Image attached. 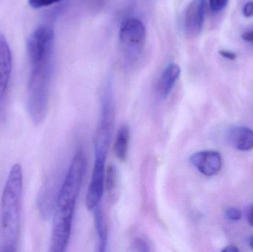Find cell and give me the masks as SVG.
I'll return each instance as SVG.
<instances>
[{
	"label": "cell",
	"mask_w": 253,
	"mask_h": 252,
	"mask_svg": "<svg viewBox=\"0 0 253 252\" xmlns=\"http://www.w3.org/2000/svg\"><path fill=\"white\" fill-rule=\"evenodd\" d=\"M229 0H210V6L213 12H220L225 8Z\"/></svg>",
	"instance_id": "cell-16"
},
{
	"label": "cell",
	"mask_w": 253,
	"mask_h": 252,
	"mask_svg": "<svg viewBox=\"0 0 253 252\" xmlns=\"http://www.w3.org/2000/svg\"><path fill=\"white\" fill-rule=\"evenodd\" d=\"M131 249L133 252H148L150 251V244L144 237H135L132 241Z\"/></svg>",
	"instance_id": "cell-14"
},
{
	"label": "cell",
	"mask_w": 253,
	"mask_h": 252,
	"mask_svg": "<svg viewBox=\"0 0 253 252\" xmlns=\"http://www.w3.org/2000/svg\"><path fill=\"white\" fill-rule=\"evenodd\" d=\"M206 0H193L189 4L184 17V28L190 36H198L202 32L205 22Z\"/></svg>",
	"instance_id": "cell-7"
},
{
	"label": "cell",
	"mask_w": 253,
	"mask_h": 252,
	"mask_svg": "<svg viewBox=\"0 0 253 252\" xmlns=\"http://www.w3.org/2000/svg\"><path fill=\"white\" fill-rule=\"evenodd\" d=\"M218 53L222 57L229 59V60L233 61L237 58L236 53L234 52L230 51V50H221Z\"/></svg>",
	"instance_id": "cell-20"
},
{
	"label": "cell",
	"mask_w": 253,
	"mask_h": 252,
	"mask_svg": "<svg viewBox=\"0 0 253 252\" xmlns=\"http://www.w3.org/2000/svg\"><path fill=\"white\" fill-rule=\"evenodd\" d=\"M117 183V170L115 166L111 164L108 166L105 172V186L108 192L115 189Z\"/></svg>",
	"instance_id": "cell-13"
},
{
	"label": "cell",
	"mask_w": 253,
	"mask_h": 252,
	"mask_svg": "<svg viewBox=\"0 0 253 252\" xmlns=\"http://www.w3.org/2000/svg\"><path fill=\"white\" fill-rule=\"evenodd\" d=\"M23 176L22 167L10 169L3 189L0 207V252L16 251L20 232Z\"/></svg>",
	"instance_id": "cell-2"
},
{
	"label": "cell",
	"mask_w": 253,
	"mask_h": 252,
	"mask_svg": "<svg viewBox=\"0 0 253 252\" xmlns=\"http://www.w3.org/2000/svg\"><path fill=\"white\" fill-rule=\"evenodd\" d=\"M28 55L31 65L28 87V109L33 122L36 125H40L45 119L48 109L53 50Z\"/></svg>",
	"instance_id": "cell-3"
},
{
	"label": "cell",
	"mask_w": 253,
	"mask_h": 252,
	"mask_svg": "<svg viewBox=\"0 0 253 252\" xmlns=\"http://www.w3.org/2000/svg\"><path fill=\"white\" fill-rule=\"evenodd\" d=\"M225 215L227 218L232 221H238L242 218V213H241L240 210L234 208V207L227 209L226 210Z\"/></svg>",
	"instance_id": "cell-17"
},
{
	"label": "cell",
	"mask_w": 253,
	"mask_h": 252,
	"mask_svg": "<svg viewBox=\"0 0 253 252\" xmlns=\"http://www.w3.org/2000/svg\"><path fill=\"white\" fill-rule=\"evenodd\" d=\"M94 215L95 227L97 235L98 249L99 252L106 251L108 242V227L104 212L100 205L93 210Z\"/></svg>",
	"instance_id": "cell-11"
},
{
	"label": "cell",
	"mask_w": 253,
	"mask_h": 252,
	"mask_svg": "<svg viewBox=\"0 0 253 252\" xmlns=\"http://www.w3.org/2000/svg\"><path fill=\"white\" fill-rule=\"evenodd\" d=\"M190 161L202 174L213 176L218 174L222 167V158L216 151H200L190 157Z\"/></svg>",
	"instance_id": "cell-6"
},
{
	"label": "cell",
	"mask_w": 253,
	"mask_h": 252,
	"mask_svg": "<svg viewBox=\"0 0 253 252\" xmlns=\"http://www.w3.org/2000/svg\"><path fill=\"white\" fill-rule=\"evenodd\" d=\"M12 71V57L6 38L0 34V109L2 108L4 96L10 81Z\"/></svg>",
	"instance_id": "cell-8"
},
{
	"label": "cell",
	"mask_w": 253,
	"mask_h": 252,
	"mask_svg": "<svg viewBox=\"0 0 253 252\" xmlns=\"http://www.w3.org/2000/svg\"><path fill=\"white\" fill-rule=\"evenodd\" d=\"M229 140L239 150H251L253 148V130L245 127H234L229 133Z\"/></svg>",
	"instance_id": "cell-10"
},
{
	"label": "cell",
	"mask_w": 253,
	"mask_h": 252,
	"mask_svg": "<svg viewBox=\"0 0 253 252\" xmlns=\"http://www.w3.org/2000/svg\"><path fill=\"white\" fill-rule=\"evenodd\" d=\"M147 38V31L142 21L138 18H127L123 21L120 29V41L128 64L138 60L143 52Z\"/></svg>",
	"instance_id": "cell-4"
},
{
	"label": "cell",
	"mask_w": 253,
	"mask_h": 252,
	"mask_svg": "<svg viewBox=\"0 0 253 252\" xmlns=\"http://www.w3.org/2000/svg\"><path fill=\"white\" fill-rule=\"evenodd\" d=\"M250 246H251V248L253 250V236H251V238H250Z\"/></svg>",
	"instance_id": "cell-24"
},
{
	"label": "cell",
	"mask_w": 253,
	"mask_h": 252,
	"mask_svg": "<svg viewBox=\"0 0 253 252\" xmlns=\"http://www.w3.org/2000/svg\"><path fill=\"white\" fill-rule=\"evenodd\" d=\"M243 14L245 17H252L253 16V1H248L244 5Z\"/></svg>",
	"instance_id": "cell-19"
},
{
	"label": "cell",
	"mask_w": 253,
	"mask_h": 252,
	"mask_svg": "<svg viewBox=\"0 0 253 252\" xmlns=\"http://www.w3.org/2000/svg\"><path fill=\"white\" fill-rule=\"evenodd\" d=\"M239 251V249L235 245L227 246V247H226L225 248L222 250V252H238Z\"/></svg>",
	"instance_id": "cell-22"
},
{
	"label": "cell",
	"mask_w": 253,
	"mask_h": 252,
	"mask_svg": "<svg viewBox=\"0 0 253 252\" xmlns=\"http://www.w3.org/2000/svg\"><path fill=\"white\" fill-rule=\"evenodd\" d=\"M248 220H249L250 224L253 226V206L250 210L249 215H248Z\"/></svg>",
	"instance_id": "cell-23"
},
{
	"label": "cell",
	"mask_w": 253,
	"mask_h": 252,
	"mask_svg": "<svg viewBox=\"0 0 253 252\" xmlns=\"http://www.w3.org/2000/svg\"><path fill=\"white\" fill-rule=\"evenodd\" d=\"M107 156L95 155L93 173L86 195V207L93 211L100 205L104 189H105V172H106Z\"/></svg>",
	"instance_id": "cell-5"
},
{
	"label": "cell",
	"mask_w": 253,
	"mask_h": 252,
	"mask_svg": "<svg viewBox=\"0 0 253 252\" xmlns=\"http://www.w3.org/2000/svg\"><path fill=\"white\" fill-rule=\"evenodd\" d=\"M242 38L245 41L253 42V31H247V32L244 33L242 35Z\"/></svg>",
	"instance_id": "cell-21"
},
{
	"label": "cell",
	"mask_w": 253,
	"mask_h": 252,
	"mask_svg": "<svg viewBox=\"0 0 253 252\" xmlns=\"http://www.w3.org/2000/svg\"><path fill=\"white\" fill-rule=\"evenodd\" d=\"M85 167L84 151L78 149L56 198L50 252H63L68 247L76 204Z\"/></svg>",
	"instance_id": "cell-1"
},
{
	"label": "cell",
	"mask_w": 253,
	"mask_h": 252,
	"mask_svg": "<svg viewBox=\"0 0 253 252\" xmlns=\"http://www.w3.org/2000/svg\"><path fill=\"white\" fill-rule=\"evenodd\" d=\"M181 75V68L175 63H171L166 67L159 78L158 93L162 99H166L176 84Z\"/></svg>",
	"instance_id": "cell-9"
},
{
	"label": "cell",
	"mask_w": 253,
	"mask_h": 252,
	"mask_svg": "<svg viewBox=\"0 0 253 252\" xmlns=\"http://www.w3.org/2000/svg\"><path fill=\"white\" fill-rule=\"evenodd\" d=\"M130 133L128 126L123 125L120 127L116 136L114 142V152L120 161H126L127 157Z\"/></svg>",
	"instance_id": "cell-12"
},
{
	"label": "cell",
	"mask_w": 253,
	"mask_h": 252,
	"mask_svg": "<svg viewBox=\"0 0 253 252\" xmlns=\"http://www.w3.org/2000/svg\"><path fill=\"white\" fill-rule=\"evenodd\" d=\"M88 7L93 10H99L105 5L106 0H85Z\"/></svg>",
	"instance_id": "cell-18"
},
{
	"label": "cell",
	"mask_w": 253,
	"mask_h": 252,
	"mask_svg": "<svg viewBox=\"0 0 253 252\" xmlns=\"http://www.w3.org/2000/svg\"><path fill=\"white\" fill-rule=\"evenodd\" d=\"M62 0H28V4L34 9H40L49 7L61 2Z\"/></svg>",
	"instance_id": "cell-15"
}]
</instances>
